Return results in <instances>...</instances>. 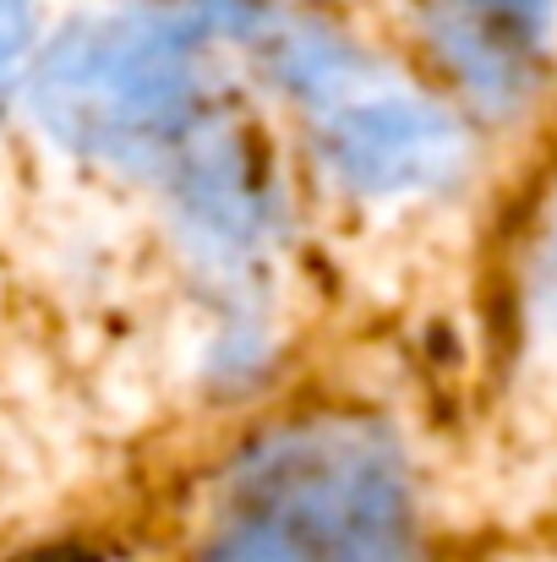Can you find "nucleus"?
I'll use <instances>...</instances> for the list:
<instances>
[{"label":"nucleus","mask_w":557,"mask_h":562,"mask_svg":"<svg viewBox=\"0 0 557 562\" xmlns=\"http://www.w3.org/2000/svg\"><path fill=\"white\" fill-rule=\"evenodd\" d=\"M274 71L318 110L323 154L356 191H432L459 176L465 143L454 121L399 88H371L350 49L285 33L274 44Z\"/></svg>","instance_id":"obj_3"},{"label":"nucleus","mask_w":557,"mask_h":562,"mask_svg":"<svg viewBox=\"0 0 557 562\" xmlns=\"http://www.w3.org/2000/svg\"><path fill=\"white\" fill-rule=\"evenodd\" d=\"M542 301H547V312H553V323H557V246H553V257H547V279H542Z\"/></svg>","instance_id":"obj_6"},{"label":"nucleus","mask_w":557,"mask_h":562,"mask_svg":"<svg viewBox=\"0 0 557 562\" xmlns=\"http://www.w3.org/2000/svg\"><path fill=\"white\" fill-rule=\"evenodd\" d=\"M202 562H410L393 448L356 420L274 431L235 470Z\"/></svg>","instance_id":"obj_2"},{"label":"nucleus","mask_w":557,"mask_h":562,"mask_svg":"<svg viewBox=\"0 0 557 562\" xmlns=\"http://www.w3.org/2000/svg\"><path fill=\"white\" fill-rule=\"evenodd\" d=\"M459 5V22L476 27L481 44H492L498 33H520L525 22H536L553 0H454Z\"/></svg>","instance_id":"obj_5"},{"label":"nucleus","mask_w":557,"mask_h":562,"mask_svg":"<svg viewBox=\"0 0 557 562\" xmlns=\"http://www.w3.org/2000/svg\"><path fill=\"white\" fill-rule=\"evenodd\" d=\"M33 49V0H0V115Z\"/></svg>","instance_id":"obj_4"},{"label":"nucleus","mask_w":557,"mask_h":562,"mask_svg":"<svg viewBox=\"0 0 557 562\" xmlns=\"http://www.w3.org/2000/svg\"><path fill=\"white\" fill-rule=\"evenodd\" d=\"M33 110L88 159L170 170L202 213L246 196L230 137L213 132L202 38L186 16L121 11L66 27L33 71Z\"/></svg>","instance_id":"obj_1"}]
</instances>
